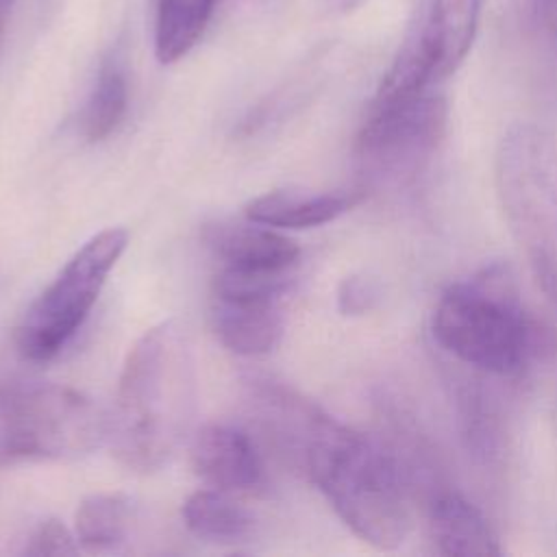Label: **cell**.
Returning <instances> with one entry per match:
<instances>
[{
    "label": "cell",
    "mask_w": 557,
    "mask_h": 557,
    "mask_svg": "<svg viewBox=\"0 0 557 557\" xmlns=\"http://www.w3.org/2000/svg\"><path fill=\"white\" fill-rule=\"evenodd\" d=\"M209 311L213 333L228 350L237 355H268L281 342V300L211 296Z\"/></svg>",
    "instance_id": "obj_11"
},
{
    "label": "cell",
    "mask_w": 557,
    "mask_h": 557,
    "mask_svg": "<svg viewBox=\"0 0 557 557\" xmlns=\"http://www.w3.org/2000/svg\"><path fill=\"white\" fill-rule=\"evenodd\" d=\"M189 461L196 476L224 492H252L265 483V466L255 440L233 424H207L191 437Z\"/></svg>",
    "instance_id": "obj_9"
},
{
    "label": "cell",
    "mask_w": 557,
    "mask_h": 557,
    "mask_svg": "<svg viewBox=\"0 0 557 557\" xmlns=\"http://www.w3.org/2000/svg\"><path fill=\"white\" fill-rule=\"evenodd\" d=\"M481 11L483 0H418L372 102L383 104L435 91L468 57Z\"/></svg>",
    "instance_id": "obj_7"
},
{
    "label": "cell",
    "mask_w": 557,
    "mask_h": 557,
    "mask_svg": "<svg viewBox=\"0 0 557 557\" xmlns=\"http://www.w3.org/2000/svg\"><path fill=\"white\" fill-rule=\"evenodd\" d=\"M202 239L220 265L248 270H296L300 248L272 226L244 220H215L205 224Z\"/></svg>",
    "instance_id": "obj_10"
},
{
    "label": "cell",
    "mask_w": 557,
    "mask_h": 557,
    "mask_svg": "<svg viewBox=\"0 0 557 557\" xmlns=\"http://www.w3.org/2000/svg\"><path fill=\"white\" fill-rule=\"evenodd\" d=\"M359 200L357 194H305L276 189L252 198L244 215L272 228H313L333 222Z\"/></svg>",
    "instance_id": "obj_13"
},
{
    "label": "cell",
    "mask_w": 557,
    "mask_h": 557,
    "mask_svg": "<svg viewBox=\"0 0 557 557\" xmlns=\"http://www.w3.org/2000/svg\"><path fill=\"white\" fill-rule=\"evenodd\" d=\"M446 120L448 107L437 89L383 104L370 102L355 141L361 170L376 183L411 181L440 148Z\"/></svg>",
    "instance_id": "obj_8"
},
{
    "label": "cell",
    "mask_w": 557,
    "mask_h": 557,
    "mask_svg": "<svg viewBox=\"0 0 557 557\" xmlns=\"http://www.w3.org/2000/svg\"><path fill=\"white\" fill-rule=\"evenodd\" d=\"M215 0H157L154 2V54L170 65L183 59L202 37Z\"/></svg>",
    "instance_id": "obj_15"
},
{
    "label": "cell",
    "mask_w": 557,
    "mask_h": 557,
    "mask_svg": "<svg viewBox=\"0 0 557 557\" xmlns=\"http://www.w3.org/2000/svg\"><path fill=\"white\" fill-rule=\"evenodd\" d=\"M522 24L540 78L557 94V0H524Z\"/></svg>",
    "instance_id": "obj_18"
},
{
    "label": "cell",
    "mask_w": 557,
    "mask_h": 557,
    "mask_svg": "<svg viewBox=\"0 0 557 557\" xmlns=\"http://www.w3.org/2000/svg\"><path fill=\"white\" fill-rule=\"evenodd\" d=\"M126 244L128 233L124 228H104L74 252L59 276L26 309L15 331V346L24 359L50 361L70 344Z\"/></svg>",
    "instance_id": "obj_6"
},
{
    "label": "cell",
    "mask_w": 557,
    "mask_h": 557,
    "mask_svg": "<svg viewBox=\"0 0 557 557\" xmlns=\"http://www.w3.org/2000/svg\"><path fill=\"white\" fill-rule=\"evenodd\" d=\"M131 522V500L124 494H91L74 520L76 542L87 550H111L126 540Z\"/></svg>",
    "instance_id": "obj_16"
},
{
    "label": "cell",
    "mask_w": 557,
    "mask_h": 557,
    "mask_svg": "<svg viewBox=\"0 0 557 557\" xmlns=\"http://www.w3.org/2000/svg\"><path fill=\"white\" fill-rule=\"evenodd\" d=\"M431 333L455 361L498 379L524 374L542 344L540 329L503 265L448 285L435 302Z\"/></svg>",
    "instance_id": "obj_3"
},
{
    "label": "cell",
    "mask_w": 557,
    "mask_h": 557,
    "mask_svg": "<svg viewBox=\"0 0 557 557\" xmlns=\"http://www.w3.org/2000/svg\"><path fill=\"white\" fill-rule=\"evenodd\" d=\"M183 520L196 537L211 544H239L255 533L248 509L218 487L194 492L183 505Z\"/></svg>",
    "instance_id": "obj_14"
},
{
    "label": "cell",
    "mask_w": 557,
    "mask_h": 557,
    "mask_svg": "<svg viewBox=\"0 0 557 557\" xmlns=\"http://www.w3.org/2000/svg\"><path fill=\"white\" fill-rule=\"evenodd\" d=\"M196 361L176 320L148 329L131 348L117 385L109 435L117 461L159 470L187 437L196 416Z\"/></svg>",
    "instance_id": "obj_2"
},
{
    "label": "cell",
    "mask_w": 557,
    "mask_h": 557,
    "mask_svg": "<svg viewBox=\"0 0 557 557\" xmlns=\"http://www.w3.org/2000/svg\"><path fill=\"white\" fill-rule=\"evenodd\" d=\"M24 555H74L78 553L76 535L59 520L50 518L44 520L28 537L26 546L22 548Z\"/></svg>",
    "instance_id": "obj_19"
},
{
    "label": "cell",
    "mask_w": 557,
    "mask_h": 557,
    "mask_svg": "<svg viewBox=\"0 0 557 557\" xmlns=\"http://www.w3.org/2000/svg\"><path fill=\"white\" fill-rule=\"evenodd\" d=\"M109 435V418L85 394L44 381L0 389V459H76Z\"/></svg>",
    "instance_id": "obj_5"
},
{
    "label": "cell",
    "mask_w": 557,
    "mask_h": 557,
    "mask_svg": "<svg viewBox=\"0 0 557 557\" xmlns=\"http://www.w3.org/2000/svg\"><path fill=\"white\" fill-rule=\"evenodd\" d=\"M505 220L529 268L557 302V146L535 126H516L496 157Z\"/></svg>",
    "instance_id": "obj_4"
},
{
    "label": "cell",
    "mask_w": 557,
    "mask_h": 557,
    "mask_svg": "<svg viewBox=\"0 0 557 557\" xmlns=\"http://www.w3.org/2000/svg\"><path fill=\"white\" fill-rule=\"evenodd\" d=\"M128 107L126 72L117 59L102 63L94 89L83 107L81 131L87 141H102L122 122Z\"/></svg>",
    "instance_id": "obj_17"
},
{
    "label": "cell",
    "mask_w": 557,
    "mask_h": 557,
    "mask_svg": "<svg viewBox=\"0 0 557 557\" xmlns=\"http://www.w3.org/2000/svg\"><path fill=\"white\" fill-rule=\"evenodd\" d=\"M7 4H11V0H0V9H2V7H7Z\"/></svg>",
    "instance_id": "obj_20"
},
{
    "label": "cell",
    "mask_w": 557,
    "mask_h": 557,
    "mask_svg": "<svg viewBox=\"0 0 557 557\" xmlns=\"http://www.w3.org/2000/svg\"><path fill=\"white\" fill-rule=\"evenodd\" d=\"M278 444L363 542L389 550L411 529L409 481L398 457L300 396Z\"/></svg>",
    "instance_id": "obj_1"
},
{
    "label": "cell",
    "mask_w": 557,
    "mask_h": 557,
    "mask_svg": "<svg viewBox=\"0 0 557 557\" xmlns=\"http://www.w3.org/2000/svg\"><path fill=\"white\" fill-rule=\"evenodd\" d=\"M429 533L440 555H503L487 518L466 496L444 490L429 505Z\"/></svg>",
    "instance_id": "obj_12"
}]
</instances>
